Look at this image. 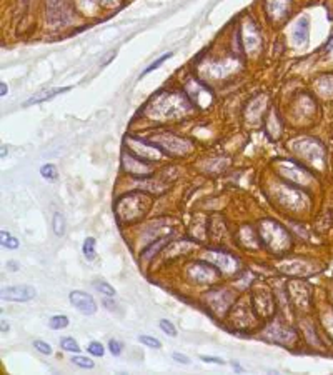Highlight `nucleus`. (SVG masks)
I'll list each match as a JSON object with an SVG mask.
<instances>
[{
    "instance_id": "0eeeda50",
    "label": "nucleus",
    "mask_w": 333,
    "mask_h": 375,
    "mask_svg": "<svg viewBox=\"0 0 333 375\" xmlns=\"http://www.w3.org/2000/svg\"><path fill=\"white\" fill-rule=\"evenodd\" d=\"M60 347H62L65 352H72V354H78L80 352V347H78V342L74 337H64L60 340Z\"/></svg>"
},
{
    "instance_id": "f257e3e1",
    "label": "nucleus",
    "mask_w": 333,
    "mask_h": 375,
    "mask_svg": "<svg viewBox=\"0 0 333 375\" xmlns=\"http://www.w3.org/2000/svg\"><path fill=\"white\" fill-rule=\"evenodd\" d=\"M69 300L78 312L83 313V315H94L97 312V304H95L94 297L85 292H82V290H72L69 294Z\"/></svg>"
},
{
    "instance_id": "f8f14e48",
    "label": "nucleus",
    "mask_w": 333,
    "mask_h": 375,
    "mask_svg": "<svg viewBox=\"0 0 333 375\" xmlns=\"http://www.w3.org/2000/svg\"><path fill=\"white\" fill-rule=\"evenodd\" d=\"M159 327H160V330L163 332V334H167V335H170V337L177 335V329H175V325L170 322V320L162 319L160 322H159Z\"/></svg>"
},
{
    "instance_id": "ddd939ff",
    "label": "nucleus",
    "mask_w": 333,
    "mask_h": 375,
    "mask_svg": "<svg viewBox=\"0 0 333 375\" xmlns=\"http://www.w3.org/2000/svg\"><path fill=\"white\" fill-rule=\"evenodd\" d=\"M138 342L143 343L145 347H150V349H160L162 347V342L159 340V338L150 337V335H140L138 337Z\"/></svg>"
},
{
    "instance_id": "6e6552de",
    "label": "nucleus",
    "mask_w": 333,
    "mask_h": 375,
    "mask_svg": "<svg viewBox=\"0 0 333 375\" xmlns=\"http://www.w3.org/2000/svg\"><path fill=\"white\" fill-rule=\"evenodd\" d=\"M94 289L99 290L100 294H104L105 297H115V294H117V292H115V289L108 282H105V280H97V282H94Z\"/></svg>"
},
{
    "instance_id": "f03ea898",
    "label": "nucleus",
    "mask_w": 333,
    "mask_h": 375,
    "mask_svg": "<svg viewBox=\"0 0 333 375\" xmlns=\"http://www.w3.org/2000/svg\"><path fill=\"white\" fill-rule=\"evenodd\" d=\"M37 290L32 285H12L2 289V300L7 302H28L35 299Z\"/></svg>"
},
{
    "instance_id": "aec40b11",
    "label": "nucleus",
    "mask_w": 333,
    "mask_h": 375,
    "mask_svg": "<svg viewBox=\"0 0 333 375\" xmlns=\"http://www.w3.org/2000/svg\"><path fill=\"white\" fill-rule=\"evenodd\" d=\"M172 359L175 360V362H178V364H181V365H190V359L187 355H184V354H178V352H173L172 354Z\"/></svg>"
},
{
    "instance_id": "dca6fc26",
    "label": "nucleus",
    "mask_w": 333,
    "mask_h": 375,
    "mask_svg": "<svg viewBox=\"0 0 333 375\" xmlns=\"http://www.w3.org/2000/svg\"><path fill=\"white\" fill-rule=\"evenodd\" d=\"M87 350H88V354H92L94 357H102L105 354V349H104V345H102L100 342H90V345L87 347Z\"/></svg>"
},
{
    "instance_id": "6ab92c4d",
    "label": "nucleus",
    "mask_w": 333,
    "mask_h": 375,
    "mask_svg": "<svg viewBox=\"0 0 333 375\" xmlns=\"http://www.w3.org/2000/svg\"><path fill=\"white\" fill-rule=\"evenodd\" d=\"M200 360L205 364H215V365H225V360H222L220 357H210V355H200Z\"/></svg>"
},
{
    "instance_id": "4468645a",
    "label": "nucleus",
    "mask_w": 333,
    "mask_h": 375,
    "mask_svg": "<svg viewBox=\"0 0 333 375\" xmlns=\"http://www.w3.org/2000/svg\"><path fill=\"white\" fill-rule=\"evenodd\" d=\"M40 174H42V177L47 179V180H55L57 179V168H55V165H52V164H47V165L42 167Z\"/></svg>"
},
{
    "instance_id": "412c9836",
    "label": "nucleus",
    "mask_w": 333,
    "mask_h": 375,
    "mask_svg": "<svg viewBox=\"0 0 333 375\" xmlns=\"http://www.w3.org/2000/svg\"><path fill=\"white\" fill-rule=\"evenodd\" d=\"M9 267V270H12V272H17L20 269V264H17V262H14V260H9L7 264H5Z\"/></svg>"
},
{
    "instance_id": "9d476101",
    "label": "nucleus",
    "mask_w": 333,
    "mask_h": 375,
    "mask_svg": "<svg viewBox=\"0 0 333 375\" xmlns=\"http://www.w3.org/2000/svg\"><path fill=\"white\" fill-rule=\"evenodd\" d=\"M296 27H298V28H296V39H298V42L300 40L305 42L308 39V19H307V17H304V19L298 22V25H296Z\"/></svg>"
},
{
    "instance_id": "39448f33",
    "label": "nucleus",
    "mask_w": 333,
    "mask_h": 375,
    "mask_svg": "<svg viewBox=\"0 0 333 375\" xmlns=\"http://www.w3.org/2000/svg\"><path fill=\"white\" fill-rule=\"evenodd\" d=\"M95 245H97V242H95V239L94 237H87L85 239V242H83V245H82V252H83V257H85L87 260H94L95 258Z\"/></svg>"
},
{
    "instance_id": "20e7f679",
    "label": "nucleus",
    "mask_w": 333,
    "mask_h": 375,
    "mask_svg": "<svg viewBox=\"0 0 333 375\" xmlns=\"http://www.w3.org/2000/svg\"><path fill=\"white\" fill-rule=\"evenodd\" d=\"M52 227H53V234H55L57 237H62V235L65 234V219L60 212H55V214H53Z\"/></svg>"
},
{
    "instance_id": "2eb2a0df",
    "label": "nucleus",
    "mask_w": 333,
    "mask_h": 375,
    "mask_svg": "<svg viewBox=\"0 0 333 375\" xmlns=\"http://www.w3.org/2000/svg\"><path fill=\"white\" fill-rule=\"evenodd\" d=\"M34 347H35V350H39V352L44 354V355H50L53 352L50 343H47L44 340H34Z\"/></svg>"
},
{
    "instance_id": "423d86ee",
    "label": "nucleus",
    "mask_w": 333,
    "mask_h": 375,
    "mask_svg": "<svg viewBox=\"0 0 333 375\" xmlns=\"http://www.w3.org/2000/svg\"><path fill=\"white\" fill-rule=\"evenodd\" d=\"M65 327H69V317L67 315H53L48 320V329L52 330H62Z\"/></svg>"
},
{
    "instance_id": "5701e85b",
    "label": "nucleus",
    "mask_w": 333,
    "mask_h": 375,
    "mask_svg": "<svg viewBox=\"0 0 333 375\" xmlns=\"http://www.w3.org/2000/svg\"><path fill=\"white\" fill-rule=\"evenodd\" d=\"M9 330H10V327H9L7 320H5V319H2V334H7Z\"/></svg>"
},
{
    "instance_id": "9b49d317",
    "label": "nucleus",
    "mask_w": 333,
    "mask_h": 375,
    "mask_svg": "<svg viewBox=\"0 0 333 375\" xmlns=\"http://www.w3.org/2000/svg\"><path fill=\"white\" fill-rule=\"evenodd\" d=\"M72 364L80 367V368H94V360H90L88 357H82V355H74L72 357Z\"/></svg>"
},
{
    "instance_id": "f3484780",
    "label": "nucleus",
    "mask_w": 333,
    "mask_h": 375,
    "mask_svg": "<svg viewBox=\"0 0 333 375\" xmlns=\"http://www.w3.org/2000/svg\"><path fill=\"white\" fill-rule=\"evenodd\" d=\"M172 55H173V53H165V55H162L160 59H157V60H155V62H154V64H150V65H148V67H147V69H145V70H143V74H142V75H147V74H150V72H152V70H155V69H159V65H162L163 62H165V60H167V59H170Z\"/></svg>"
},
{
    "instance_id": "1a4fd4ad",
    "label": "nucleus",
    "mask_w": 333,
    "mask_h": 375,
    "mask_svg": "<svg viewBox=\"0 0 333 375\" xmlns=\"http://www.w3.org/2000/svg\"><path fill=\"white\" fill-rule=\"evenodd\" d=\"M0 235H2V247H5V249H10V250H15L19 249V240H17L15 237H12V235L9 232L2 230L0 232Z\"/></svg>"
},
{
    "instance_id": "4be33fe9",
    "label": "nucleus",
    "mask_w": 333,
    "mask_h": 375,
    "mask_svg": "<svg viewBox=\"0 0 333 375\" xmlns=\"http://www.w3.org/2000/svg\"><path fill=\"white\" fill-rule=\"evenodd\" d=\"M7 92H9V89H7V83H5V82H2V83H0V95H2V97H5V95H7Z\"/></svg>"
},
{
    "instance_id": "a211bd4d",
    "label": "nucleus",
    "mask_w": 333,
    "mask_h": 375,
    "mask_svg": "<svg viewBox=\"0 0 333 375\" xmlns=\"http://www.w3.org/2000/svg\"><path fill=\"white\" fill-rule=\"evenodd\" d=\"M108 350H110V352H112V355L118 357L120 354L124 352V345H122V342H118V340H115V338H112V340L108 342Z\"/></svg>"
},
{
    "instance_id": "7ed1b4c3",
    "label": "nucleus",
    "mask_w": 333,
    "mask_h": 375,
    "mask_svg": "<svg viewBox=\"0 0 333 375\" xmlns=\"http://www.w3.org/2000/svg\"><path fill=\"white\" fill-rule=\"evenodd\" d=\"M67 90H70V87H62V89H53V90H50V92H44L42 95H35V97H32V99H28L25 104V107H28V105H37V104H44V102H47V100H52L53 97H57L58 94H64V92H67Z\"/></svg>"
}]
</instances>
